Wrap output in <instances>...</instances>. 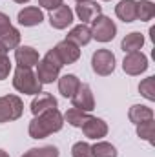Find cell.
<instances>
[{
  "mask_svg": "<svg viewBox=\"0 0 155 157\" xmlns=\"http://www.w3.org/2000/svg\"><path fill=\"white\" fill-rule=\"evenodd\" d=\"M139 93H141L146 101L153 102L155 101V77H146L144 80H141V84H139Z\"/></svg>",
  "mask_w": 155,
  "mask_h": 157,
  "instance_id": "cell-26",
  "label": "cell"
},
{
  "mask_svg": "<svg viewBox=\"0 0 155 157\" xmlns=\"http://www.w3.org/2000/svg\"><path fill=\"white\" fill-rule=\"evenodd\" d=\"M71 104H73V108L88 112V113L95 110V97H93V91H91L89 84L80 82V86L77 88V91L71 97Z\"/></svg>",
  "mask_w": 155,
  "mask_h": 157,
  "instance_id": "cell-7",
  "label": "cell"
},
{
  "mask_svg": "<svg viewBox=\"0 0 155 157\" xmlns=\"http://www.w3.org/2000/svg\"><path fill=\"white\" fill-rule=\"evenodd\" d=\"M59 73H60V70L55 68L53 64H49L46 59L39 60L35 75H37V78H39L40 84H51V82H55V80L59 78Z\"/></svg>",
  "mask_w": 155,
  "mask_h": 157,
  "instance_id": "cell-16",
  "label": "cell"
},
{
  "mask_svg": "<svg viewBox=\"0 0 155 157\" xmlns=\"http://www.w3.org/2000/svg\"><path fill=\"white\" fill-rule=\"evenodd\" d=\"M17 20L24 28H35V26H40L42 24L44 13H42V9L37 7V6H28V7H24V9L18 11Z\"/></svg>",
  "mask_w": 155,
  "mask_h": 157,
  "instance_id": "cell-11",
  "label": "cell"
},
{
  "mask_svg": "<svg viewBox=\"0 0 155 157\" xmlns=\"http://www.w3.org/2000/svg\"><path fill=\"white\" fill-rule=\"evenodd\" d=\"M0 42L4 44V48H6L7 51H9V49H17V48L20 46V31L11 26V29L6 31V33L0 37Z\"/></svg>",
  "mask_w": 155,
  "mask_h": 157,
  "instance_id": "cell-25",
  "label": "cell"
},
{
  "mask_svg": "<svg viewBox=\"0 0 155 157\" xmlns=\"http://www.w3.org/2000/svg\"><path fill=\"white\" fill-rule=\"evenodd\" d=\"M104 2H108V0H104Z\"/></svg>",
  "mask_w": 155,
  "mask_h": 157,
  "instance_id": "cell-37",
  "label": "cell"
},
{
  "mask_svg": "<svg viewBox=\"0 0 155 157\" xmlns=\"http://www.w3.org/2000/svg\"><path fill=\"white\" fill-rule=\"evenodd\" d=\"M71 157H93L91 144L86 141H78L71 146Z\"/></svg>",
  "mask_w": 155,
  "mask_h": 157,
  "instance_id": "cell-28",
  "label": "cell"
},
{
  "mask_svg": "<svg viewBox=\"0 0 155 157\" xmlns=\"http://www.w3.org/2000/svg\"><path fill=\"white\" fill-rule=\"evenodd\" d=\"M62 126H64V115L57 108H53V110H47L31 119L28 132L31 139H46L47 135L60 132Z\"/></svg>",
  "mask_w": 155,
  "mask_h": 157,
  "instance_id": "cell-1",
  "label": "cell"
},
{
  "mask_svg": "<svg viewBox=\"0 0 155 157\" xmlns=\"http://www.w3.org/2000/svg\"><path fill=\"white\" fill-rule=\"evenodd\" d=\"M82 133L88 137V139H93V141H100L102 137L108 135V122L100 117H93L89 115L88 121L82 124Z\"/></svg>",
  "mask_w": 155,
  "mask_h": 157,
  "instance_id": "cell-8",
  "label": "cell"
},
{
  "mask_svg": "<svg viewBox=\"0 0 155 157\" xmlns=\"http://www.w3.org/2000/svg\"><path fill=\"white\" fill-rule=\"evenodd\" d=\"M22 113H24V102L18 95L0 97V124L17 121L22 117Z\"/></svg>",
  "mask_w": 155,
  "mask_h": 157,
  "instance_id": "cell-3",
  "label": "cell"
},
{
  "mask_svg": "<svg viewBox=\"0 0 155 157\" xmlns=\"http://www.w3.org/2000/svg\"><path fill=\"white\" fill-rule=\"evenodd\" d=\"M13 88L24 95H39L42 91V84L39 82L35 71L31 68H22V66H17L13 73Z\"/></svg>",
  "mask_w": 155,
  "mask_h": 157,
  "instance_id": "cell-2",
  "label": "cell"
},
{
  "mask_svg": "<svg viewBox=\"0 0 155 157\" xmlns=\"http://www.w3.org/2000/svg\"><path fill=\"white\" fill-rule=\"evenodd\" d=\"M93 157H117V148L108 141H97L91 146Z\"/></svg>",
  "mask_w": 155,
  "mask_h": 157,
  "instance_id": "cell-24",
  "label": "cell"
},
{
  "mask_svg": "<svg viewBox=\"0 0 155 157\" xmlns=\"http://www.w3.org/2000/svg\"><path fill=\"white\" fill-rule=\"evenodd\" d=\"M44 59H46L49 64H53L55 68H59V70H62V66H64V64H62V60H60V57L57 55V51H55L53 48H51V49H49V51L44 55Z\"/></svg>",
  "mask_w": 155,
  "mask_h": 157,
  "instance_id": "cell-30",
  "label": "cell"
},
{
  "mask_svg": "<svg viewBox=\"0 0 155 157\" xmlns=\"http://www.w3.org/2000/svg\"><path fill=\"white\" fill-rule=\"evenodd\" d=\"M13 2H17V4H28L29 0H13Z\"/></svg>",
  "mask_w": 155,
  "mask_h": 157,
  "instance_id": "cell-35",
  "label": "cell"
},
{
  "mask_svg": "<svg viewBox=\"0 0 155 157\" xmlns=\"http://www.w3.org/2000/svg\"><path fill=\"white\" fill-rule=\"evenodd\" d=\"M115 15L122 22H135L137 20V0H120L115 6Z\"/></svg>",
  "mask_w": 155,
  "mask_h": 157,
  "instance_id": "cell-15",
  "label": "cell"
},
{
  "mask_svg": "<svg viewBox=\"0 0 155 157\" xmlns=\"http://www.w3.org/2000/svg\"><path fill=\"white\" fill-rule=\"evenodd\" d=\"M91 39H93V37H91V28L86 26V24H78V26H75V28H71V31H70L68 37H66V40L73 42V44L78 46V48L89 44Z\"/></svg>",
  "mask_w": 155,
  "mask_h": 157,
  "instance_id": "cell-17",
  "label": "cell"
},
{
  "mask_svg": "<svg viewBox=\"0 0 155 157\" xmlns=\"http://www.w3.org/2000/svg\"><path fill=\"white\" fill-rule=\"evenodd\" d=\"M22 157H59V148L53 146V144L40 146V148H31Z\"/></svg>",
  "mask_w": 155,
  "mask_h": 157,
  "instance_id": "cell-27",
  "label": "cell"
},
{
  "mask_svg": "<svg viewBox=\"0 0 155 157\" xmlns=\"http://www.w3.org/2000/svg\"><path fill=\"white\" fill-rule=\"evenodd\" d=\"M11 26H13V24H11L9 17H7L6 13H2V11H0V37H2L6 31H9V29H11Z\"/></svg>",
  "mask_w": 155,
  "mask_h": 157,
  "instance_id": "cell-31",
  "label": "cell"
},
{
  "mask_svg": "<svg viewBox=\"0 0 155 157\" xmlns=\"http://www.w3.org/2000/svg\"><path fill=\"white\" fill-rule=\"evenodd\" d=\"M135 126H137V135H139V139L148 141L150 144H155V139H153L155 122H153V119H148V121L139 122V124H135Z\"/></svg>",
  "mask_w": 155,
  "mask_h": 157,
  "instance_id": "cell-23",
  "label": "cell"
},
{
  "mask_svg": "<svg viewBox=\"0 0 155 157\" xmlns=\"http://www.w3.org/2000/svg\"><path fill=\"white\" fill-rule=\"evenodd\" d=\"M115 35H117V26L110 17L99 15L91 22V37L97 42H102V44L112 42V40L115 39Z\"/></svg>",
  "mask_w": 155,
  "mask_h": 157,
  "instance_id": "cell-4",
  "label": "cell"
},
{
  "mask_svg": "<svg viewBox=\"0 0 155 157\" xmlns=\"http://www.w3.org/2000/svg\"><path fill=\"white\" fill-rule=\"evenodd\" d=\"M57 80H59V91H60V95L66 97V99H71L73 93L77 91V88L80 86L78 77L73 75V73H66V75L59 77Z\"/></svg>",
  "mask_w": 155,
  "mask_h": 157,
  "instance_id": "cell-18",
  "label": "cell"
},
{
  "mask_svg": "<svg viewBox=\"0 0 155 157\" xmlns=\"http://www.w3.org/2000/svg\"><path fill=\"white\" fill-rule=\"evenodd\" d=\"M91 68L100 77L112 75L115 71V55L110 49H97L91 55Z\"/></svg>",
  "mask_w": 155,
  "mask_h": 157,
  "instance_id": "cell-5",
  "label": "cell"
},
{
  "mask_svg": "<svg viewBox=\"0 0 155 157\" xmlns=\"http://www.w3.org/2000/svg\"><path fill=\"white\" fill-rule=\"evenodd\" d=\"M155 17V4L152 0H139L137 2V20L148 22Z\"/></svg>",
  "mask_w": 155,
  "mask_h": 157,
  "instance_id": "cell-22",
  "label": "cell"
},
{
  "mask_svg": "<svg viewBox=\"0 0 155 157\" xmlns=\"http://www.w3.org/2000/svg\"><path fill=\"white\" fill-rule=\"evenodd\" d=\"M0 157H9V154H7L6 150H2V148H0Z\"/></svg>",
  "mask_w": 155,
  "mask_h": 157,
  "instance_id": "cell-34",
  "label": "cell"
},
{
  "mask_svg": "<svg viewBox=\"0 0 155 157\" xmlns=\"http://www.w3.org/2000/svg\"><path fill=\"white\" fill-rule=\"evenodd\" d=\"M39 4H40V7L53 11V9H57L59 6H62V4H64V0H39Z\"/></svg>",
  "mask_w": 155,
  "mask_h": 157,
  "instance_id": "cell-32",
  "label": "cell"
},
{
  "mask_svg": "<svg viewBox=\"0 0 155 157\" xmlns=\"http://www.w3.org/2000/svg\"><path fill=\"white\" fill-rule=\"evenodd\" d=\"M49 24L55 29H66L73 24V9L70 6H59L57 9L49 11Z\"/></svg>",
  "mask_w": 155,
  "mask_h": 157,
  "instance_id": "cell-10",
  "label": "cell"
},
{
  "mask_svg": "<svg viewBox=\"0 0 155 157\" xmlns=\"http://www.w3.org/2000/svg\"><path fill=\"white\" fill-rule=\"evenodd\" d=\"M142 46H144V35L139 33V31H131V33H128V35L122 39V42H120V48H122L124 53L141 51Z\"/></svg>",
  "mask_w": 155,
  "mask_h": 157,
  "instance_id": "cell-19",
  "label": "cell"
},
{
  "mask_svg": "<svg viewBox=\"0 0 155 157\" xmlns=\"http://www.w3.org/2000/svg\"><path fill=\"white\" fill-rule=\"evenodd\" d=\"M75 2H84V0H75Z\"/></svg>",
  "mask_w": 155,
  "mask_h": 157,
  "instance_id": "cell-36",
  "label": "cell"
},
{
  "mask_svg": "<svg viewBox=\"0 0 155 157\" xmlns=\"http://www.w3.org/2000/svg\"><path fill=\"white\" fill-rule=\"evenodd\" d=\"M53 49L57 51V55L60 57V60H62L64 66L66 64H73V62H77L78 59H80V48L66 39L62 40V42H59Z\"/></svg>",
  "mask_w": 155,
  "mask_h": 157,
  "instance_id": "cell-12",
  "label": "cell"
},
{
  "mask_svg": "<svg viewBox=\"0 0 155 157\" xmlns=\"http://www.w3.org/2000/svg\"><path fill=\"white\" fill-rule=\"evenodd\" d=\"M122 70H124L126 75L137 77V75H141V73H144L148 70V57L142 51L126 53V57L122 60Z\"/></svg>",
  "mask_w": 155,
  "mask_h": 157,
  "instance_id": "cell-6",
  "label": "cell"
},
{
  "mask_svg": "<svg viewBox=\"0 0 155 157\" xmlns=\"http://www.w3.org/2000/svg\"><path fill=\"white\" fill-rule=\"evenodd\" d=\"M15 60H17V66H22V68H33L37 66L40 60L39 51L31 46H18L15 49Z\"/></svg>",
  "mask_w": 155,
  "mask_h": 157,
  "instance_id": "cell-13",
  "label": "cell"
},
{
  "mask_svg": "<svg viewBox=\"0 0 155 157\" xmlns=\"http://www.w3.org/2000/svg\"><path fill=\"white\" fill-rule=\"evenodd\" d=\"M57 106H59V102H57V99H55L51 93H44V91H40L39 95L33 97L29 110H31L33 115H40V113H44V112H47V110L57 108Z\"/></svg>",
  "mask_w": 155,
  "mask_h": 157,
  "instance_id": "cell-14",
  "label": "cell"
},
{
  "mask_svg": "<svg viewBox=\"0 0 155 157\" xmlns=\"http://www.w3.org/2000/svg\"><path fill=\"white\" fill-rule=\"evenodd\" d=\"M128 119L133 122V124H139V122H144L148 119H153V110L150 106H144V104H133L128 112Z\"/></svg>",
  "mask_w": 155,
  "mask_h": 157,
  "instance_id": "cell-20",
  "label": "cell"
},
{
  "mask_svg": "<svg viewBox=\"0 0 155 157\" xmlns=\"http://www.w3.org/2000/svg\"><path fill=\"white\" fill-rule=\"evenodd\" d=\"M11 70H13V64H11L9 57H7V55L2 57V59H0V80H6V78L9 77Z\"/></svg>",
  "mask_w": 155,
  "mask_h": 157,
  "instance_id": "cell-29",
  "label": "cell"
},
{
  "mask_svg": "<svg viewBox=\"0 0 155 157\" xmlns=\"http://www.w3.org/2000/svg\"><path fill=\"white\" fill-rule=\"evenodd\" d=\"M6 55H7V49H6V48H4V44L0 42V59H2V57H6Z\"/></svg>",
  "mask_w": 155,
  "mask_h": 157,
  "instance_id": "cell-33",
  "label": "cell"
},
{
  "mask_svg": "<svg viewBox=\"0 0 155 157\" xmlns=\"http://www.w3.org/2000/svg\"><path fill=\"white\" fill-rule=\"evenodd\" d=\"M88 117H89L88 112H82V110H77V108H70L64 113V122H68L73 128H82V124L88 121Z\"/></svg>",
  "mask_w": 155,
  "mask_h": 157,
  "instance_id": "cell-21",
  "label": "cell"
},
{
  "mask_svg": "<svg viewBox=\"0 0 155 157\" xmlns=\"http://www.w3.org/2000/svg\"><path fill=\"white\" fill-rule=\"evenodd\" d=\"M73 15H77V18L82 24H88V22H93L99 15H102V7L95 0H84V2H77Z\"/></svg>",
  "mask_w": 155,
  "mask_h": 157,
  "instance_id": "cell-9",
  "label": "cell"
}]
</instances>
